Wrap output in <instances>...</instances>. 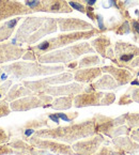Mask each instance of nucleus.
<instances>
[{"label":"nucleus","instance_id":"1","mask_svg":"<svg viewBox=\"0 0 139 155\" xmlns=\"http://www.w3.org/2000/svg\"><path fill=\"white\" fill-rule=\"evenodd\" d=\"M98 133L96 121L94 117L81 123H72L66 126H58L56 128L39 130L33 137L42 139H51L65 143H75L78 140L89 138Z\"/></svg>","mask_w":139,"mask_h":155},{"label":"nucleus","instance_id":"2","mask_svg":"<svg viewBox=\"0 0 139 155\" xmlns=\"http://www.w3.org/2000/svg\"><path fill=\"white\" fill-rule=\"evenodd\" d=\"M50 103H53V97L50 95L31 94V95L12 102L10 104V107L12 111H27V110L38 107H48L47 104H50Z\"/></svg>","mask_w":139,"mask_h":155},{"label":"nucleus","instance_id":"3","mask_svg":"<svg viewBox=\"0 0 139 155\" xmlns=\"http://www.w3.org/2000/svg\"><path fill=\"white\" fill-rule=\"evenodd\" d=\"M29 143L33 147L42 150H46L49 153H53L56 155H75L76 153L72 149V147L68 144L61 143L60 141L51 139H42V138H37L32 137L29 140Z\"/></svg>","mask_w":139,"mask_h":155},{"label":"nucleus","instance_id":"4","mask_svg":"<svg viewBox=\"0 0 139 155\" xmlns=\"http://www.w3.org/2000/svg\"><path fill=\"white\" fill-rule=\"evenodd\" d=\"M105 142V138L101 134L84 140H78L73 143L72 149L77 155H93L100 150V147Z\"/></svg>","mask_w":139,"mask_h":155},{"label":"nucleus","instance_id":"5","mask_svg":"<svg viewBox=\"0 0 139 155\" xmlns=\"http://www.w3.org/2000/svg\"><path fill=\"white\" fill-rule=\"evenodd\" d=\"M84 90H86V88H84V86H81V84H68V86H60V87L46 88L45 90L42 91V93L50 96H74L80 94Z\"/></svg>","mask_w":139,"mask_h":155},{"label":"nucleus","instance_id":"6","mask_svg":"<svg viewBox=\"0 0 139 155\" xmlns=\"http://www.w3.org/2000/svg\"><path fill=\"white\" fill-rule=\"evenodd\" d=\"M73 78L71 74H63V75L57 76V77H50L46 78L43 80H39V81H25L24 84L28 89L31 91H39L42 92L47 88L48 84H61V82H66Z\"/></svg>","mask_w":139,"mask_h":155},{"label":"nucleus","instance_id":"7","mask_svg":"<svg viewBox=\"0 0 139 155\" xmlns=\"http://www.w3.org/2000/svg\"><path fill=\"white\" fill-rule=\"evenodd\" d=\"M14 151L15 155H50L46 150L38 149L32 144H28L23 139H15L9 144Z\"/></svg>","mask_w":139,"mask_h":155},{"label":"nucleus","instance_id":"8","mask_svg":"<svg viewBox=\"0 0 139 155\" xmlns=\"http://www.w3.org/2000/svg\"><path fill=\"white\" fill-rule=\"evenodd\" d=\"M105 93L103 92H88V93L78 94L74 97V106L77 108L87 107V106H98L101 105L102 98Z\"/></svg>","mask_w":139,"mask_h":155},{"label":"nucleus","instance_id":"9","mask_svg":"<svg viewBox=\"0 0 139 155\" xmlns=\"http://www.w3.org/2000/svg\"><path fill=\"white\" fill-rule=\"evenodd\" d=\"M116 54L119 61L126 64L139 56V48L126 43H118L116 46Z\"/></svg>","mask_w":139,"mask_h":155},{"label":"nucleus","instance_id":"10","mask_svg":"<svg viewBox=\"0 0 139 155\" xmlns=\"http://www.w3.org/2000/svg\"><path fill=\"white\" fill-rule=\"evenodd\" d=\"M112 143L114 144L116 149L123 152H127L131 154L139 152V143L130 138V137H116L112 138Z\"/></svg>","mask_w":139,"mask_h":155},{"label":"nucleus","instance_id":"11","mask_svg":"<svg viewBox=\"0 0 139 155\" xmlns=\"http://www.w3.org/2000/svg\"><path fill=\"white\" fill-rule=\"evenodd\" d=\"M44 126H47V121L46 120H30L27 123L24 124L22 127H19L18 132L22 134L23 140H28L29 137L32 134L37 132V130H41Z\"/></svg>","mask_w":139,"mask_h":155},{"label":"nucleus","instance_id":"12","mask_svg":"<svg viewBox=\"0 0 139 155\" xmlns=\"http://www.w3.org/2000/svg\"><path fill=\"white\" fill-rule=\"evenodd\" d=\"M119 84L116 81L114 78H112L109 75H105L103 76L101 79H98L96 82H94L93 84H91L90 87L91 88H86L84 91L86 92H90L92 90H111V89H116Z\"/></svg>","mask_w":139,"mask_h":155},{"label":"nucleus","instance_id":"13","mask_svg":"<svg viewBox=\"0 0 139 155\" xmlns=\"http://www.w3.org/2000/svg\"><path fill=\"white\" fill-rule=\"evenodd\" d=\"M105 72H109L114 78L116 79V81L118 82L119 86L125 84L127 82L131 81V79L133 78L132 74L127 71V70H121V68H103Z\"/></svg>","mask_w":139,"mask_h":155},{"label":"nucleus","instance_id":"14","mask_svg":"<svg viewBox=\"0 0 139 155\" xmlns=\"http://www.w3.org/2000/svg\"><path fill=\"white\" fill-rule=\"evenodd\" d=\"M26 95H31V90L26 89L25 87L19 86V84H16L8 92L5 100L7 102H14V101L19 100L21 97H24Z\"/></svg>","mask_w":139,"mask_h":155},{"label":"nucleus","instance_id":"15","mask_svg":"<svg viewBox=\"0 0 139 155\" xmlns=\"http://www.w3.org/2000/svg\"><path fill=\"white\" fill-rule=\"evenodd\" d=\"M101 75L100 68H90V70H80L75 74V80L81 82H90Z\"/></svg>","mask_w":139,"mask_h":155},{"label":"nucleus","instance_id":"16","mask_svg":"<svg viewBox=\"0 0 139 155\" xmlns=\"http://www.w3.org/2000/svg\"><path fill=\"white\" fill-rule=\"evenodd\" d=\"M74 103V96H61L56 98L50 105V107L56 110H65L70 109Z\"/></svg>","mask_w":139,"mask_h":155},{"label":"nucleus","instance_id":"17","mask_svg":"<svg viewBox=\"0 0 139 155\" xmlns=\"http://www.w3.org/2000/svg\"><path fill=\"white\" fill-rule=\"evenodd\" d=\"M125 123L130 128H139V114H125Z\"/></svg>","mask_w":139,"mask_h":155},{"label":"nucleus","instance_id":"18","mask_svg":"<svg viewBox=\"0 0 139 155\" xmlns=\"http://www.w3.org/2000/svg\"><path fill=\"white\" fill-rule=\"evenodd\" d=\"M95 155H125V152L112 149L110 147H103L95 153Z\"/></svg>","mask_w":139,"mask_h":155},{"label":"nucleus","instance_id":"19","mask_svg":"<svg viewBox=\"0 0 139 155\" xmlns=\"http://www.w3.org/2000/svg\"><path fill=\"white\" fill-rule=\"evenodd\" d=\"M10 112H11V107L7 101H0V118L8 116V114H10Z\"/></svg>","mask_w":139,"mask_h":155},{"label":"nucleus","instance_id":"20","mask_svg":"<svg viewBox=\"0 0 139 155\" xmlns=\"http://www.w3.org/2000/svg\"><path fill=\"white\" fill-rule=\"evenodd\" d=\"M116 100V96L114 93H106L104 95V97L102 98V102H101V105L105 106V105H111L112 103Z\"/></svg>","mask_w":139,"mask_h":155},{"label":"nucleus","instance_id":"21","mask_svg":"<svg viewBox=\"0 0 139 155\" xmlns=\"http://www.w3.org/2000/svg\"><path fill=\"white\" fill-rule=\"evenodd\" d=\"M9 140H10L9 135L5 133V130L3 128H0V146L7 143Z\"/></svg>","mask_w":139,"mask_h":155},{"label":"nucleus","instance_id":"22","mask_svg":"<svg viewBox=\"0 0 139 155\" xmlns=\"http://www.w3.org/2000/svg\"><path fill=\"white\" fill-rule=\"evenodd\" d=\"M131 103H133V100L131 98V95H128V94H124L119 100V105H127V104H131Z\"/></svg>","mask_w":139,"mask_h":155},{"label":"nucleus","instance_id":"23","mask_svg":"<svg viewBox=\"0 0 139 155\" xmlns=\"http://www.w3.org/2000/svg\"><path fill=\"white\" fill-rule=\"evenodd\" d=\"M11 84H12L11 81H8V82H5V84H2V86H0V98H1V96L7 93V91L9 90V87L11 86Z\"/></svg>","mask_w":139,"mask_h":155},{"label":"nucleus","instance_id":"24","mask_svg":"<svg viewBox=\"0 0 139 155\" xmlns=\"http://www.w3.org/2000/svg\"><path fill=\"white\" fill-rule=\"evenodd\" d=\"M131 98L133 100V102L139 103V88L133 90V91H132V95H131Z\"/></svg>","mask_w":139,"mask_h":155},{"label":"nucleus","instance_id":"25","mask_svg":"<svg viewBox=\"0 0 139 155\" xmlns=\"http://www.w3.org/2000/svg\"><path fill=\"white\" fill-rule=\"evenodd\" d=\"M131 138H132L134 141H136L139 143V128H137L136 130L131 132Z\"/></svg>","mask_w":139,"mask_h":155},{"label":"nucleus","instance_id":"26","mask_svg":"<svg viewBox=\"0 0 139 155\" xmlns=\"http://www.w3.org/2000/svg\"><path fill=\"white\" fill-rule=\"evenodd\" d=\"M70 5H71L72 8H74L75 10H78V11H81V12L84 11V5H79V3H76V2H73V1H70Z\"/></svg>","mask_w":139,"mask_h":155},{"label":"nucleus","instance_id":"27","mask_svg":"<svg viewBox=\"0 0 139 155\" xmlns=\"http://www.w3.org/2000/svg\"><path fill=\"white\" fill-rule=\"evenodd\" d=\"M48 118H49L53 122H55V123L59 124L60 119H59V117L57 116V114H48Z\"/></svg>","mask_w":139,"mask_h":155},{"label":"nucleus","instance_id":"28","mask_svg":"<svg viewBox=\"0 0 139 155\" xmlns=\"http://www.w3.org/2000/svg\"><path fill=\"white\" fill-rule=\"evenodd\" d=\"M133 27H134V28H135V30H136V31L139 33V25H138V23H137L136 21H133Z\"/></svg>","mask_w":139,"mask_h":155},{"label":"nucleus","instance_id":"29","mask_svg":"<svg viewBox=\"0 0 139 155\" xmlns=\"http://www.w3.org/2000/svg\"><path fill=\"white\" fill-rule=\"evenodd\" d=\"M98 25H100L101 29H103V28H104V26H103V21H102V17H101V16H98Z\"/></svg>","mask_w":139,"mask_h":155},{"label":"nucleus","instance_id":"30","mask_svg":"<svg viewBox=\"0 0 139 155\" xmlns=\"http://www.w3.org/2000/svg\"><path fill=\"white\" fill-rule=\"evenodd\" d=\"M95 1H96V0H87V2H88V5H94V3H95Z\"/></svg>","mask_w":139,"mask_h":155},{"label":"nucleus","instance_id":"31","mask_svg":"<svg viewBox=\"0 0 139 155\" xmlns=\"http://www.w3.org/2000/svg\"><path fill=\"white\" fill-rule=\"evenodd\" d=\"M131 84H132L133 86H138V87H139V81H138V80H134V81H132Z\"/></svg>","mask_w":139,"mask_h":155},{"label":"nucleus","instance_id":"32","mask_svg":"<svg viewBox=\"0 0 139 155\" xmlns=\"http://www.w3.org/2000/svg\"><path fill=\"white\" fill-rule=\"evenodd\" d=\"M138 76H139V72H138Z\"/></svg>","mask_w":139,"mask_h":155}]
</instances>
